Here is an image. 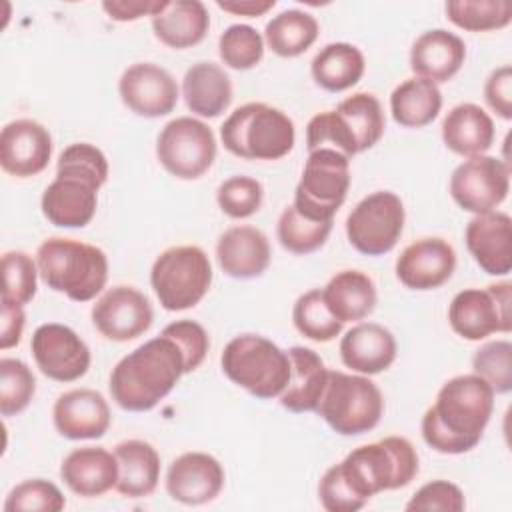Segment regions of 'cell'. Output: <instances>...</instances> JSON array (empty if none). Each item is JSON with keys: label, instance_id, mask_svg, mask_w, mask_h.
I'll list each match as a JSON object with an SVG mask.
<instances>
[{"label": "cell", "instance_id": "6da1fadb", "mask_svg": "<svg viewBox=\"0 0 512 512\" xmlns=\"http://www.w3.org/2000/svg\"><path fill=\"white\" fill-rule=\"evenodd\" d=\"M418 474V454L404 436H386L354 448L328 468L318 484L320 504L328 512H356L374 494L408 486Z\"/></svg>", "mask_w": 512, "mask_h": 512}, {"label": "cell", "instance_id": "7a4b0ae2", "mask_svg": "<svg viewBox=\"0 0 512 512\" xmlns=\"http://www.w3.org/2000/svg\"><path fill=\"white\" fill-rule=\"evenodd\" d=\"M494 390L478 374H460L442 384L422 416V438L440 454L476 448L494 410Z\"/></svg>", "mask_w": 512, "mask_h": 512}, {"label": "cell", "instance_id": "3957f363", "mask_svg": "<svg viewBox=\"0 0 512 512\" xmlns=\"http://www.w3.org/2000/svg\"><path fill=\"white\" fill-rule=\"evenodd\" d=\"M108 180L104 152L88 142L64 148L56 162V178L46 186L40 208L58 228H84L96 214L98 190Z\"/></svg>", "mask_w": 512, "mask_h": 512}, {"label": "cell", "instance_id": "277c9868", "mask_svg": "<svg viewBox=\"0 0 512 512\" xmlns=\"http://www.w3.org/2000/svg\"><path fill=\"white\" fill-rule=\"evenodd\" d=\"M182 374V350L160 334L118 360L110 372V396L122 410L148 412L172 392Z\"/></svg>", "mask_w": 512, "mask_h": 512}, {"label": "cell", "instance_id": "5b68a950", "mask_svg": "<svg viewBox=\"0 0 512 512\" xmlns=\"http://www.w3.org/2000/svg\"><path fill=\"white\" fill-rule=\"evenodd\" d=\"M42 282L74 302H88L102 292L108 280V258L98 246L52 236L36 250Z\"/></svg>", "mask_w": 512, "mask_h": 512}, {"label": "cell", "instance_id": "8992f818", "mask_svg": "<svg viewBox=\"0 0 512 512\" xmlns=\"http://www.w3.org/2000/svg\"><path fill=\"white\" fill-rule=\"evenodd\" d=\"M386 128L380 100L370 92H356L344 98L334 110L318 112L306 126L308 150L330 148L352 158L380 142Z\"/></svg>", "mask_w": 512, "mask_h": 512}, {"label": "cell", "instance_id": "52a82bcc", "mask_svg": "<svg viewBox=\"0 0 512 512\" xmlns=\"http://www.w3.org/2000/svg\"><path fill=\"white\" fill-rule=\"evenodd\" d=\"M224 148L244 160H280L296 142L294 122L282 110L248 102L238 106L220 126Z\"/></svg>", "mask_w": 512, "mask_h": 512}, {"label": "cell", "instance_id": "ba28073f", "mask_svg": "<svg viewBox=\"0 0 512 512\" xmlns=\"http://www.w3.org/2000/svg\"><path fill=\"white\" fill-rule=\"evenodd\" d=\"M220 366L230 382L260 400L280 396L290 378L288 352L260 334L234 336L224 346Z\"/></svg>", "mask_w": 512, "mask_h": 512}, {"label": "cell", "instance_id": "9c48e42d", "mask_svg": "<svg viewBox=\"0 0 512 512\" xmlns=\"http://www.w3.org/2000/svg\"><path fill=\"white\" fill-rule=\"evenodd\" d=\"M316 412L336 434L360 436L380 422L384 398L368 376L328 370V382Z\"/></svg>", "mask_w": 512, "mask_h": 512}, {"label": "cell", "instance_id": "30bf717a", "mask_svg": "<svg viewBox=\"0 0 512 512\" xmlns=\"http://www.w3.org/2000/svg\"><path fill=\"white\" fill-rule=\"evenodd\" d=\"M150 284L162 308L170 312L194 308L212 284L208 254L194 244L166 248L152 264Z\"/></svg>", "mask_w": 512, "mask_h": 512}, {"label": "cell", "instance_id": "8fae6325", "mask_svg": "<svg viewBox=\"0 0 512 512\" xmlns=\"http://www.w3.org/2000/svg\"><path fill=\"white\" fill-rule=\"evenodd\" d=\"M350 188V158L334 148L310 152L294 192V208L312 220H334Z\"/></svg>", "mask_w": 512, "mask_h": 512}, {"label": "cell", "instance_id": "7c38bea8", "mask_svg": "<svg viewBox=\"0 0 512 512\" xmlns=\"http://www.w3.org/2000/svg\"><path fill=\"white\" fill-rule=\"evenodd\" d=\"M156 158L168 174L180 180H196L214 164V132L198 118H174L158 134Z\"/></svg>", "mask_w": 512, "mask_h": 512}, {"label": "cell", "instance_id": "4fadbf2b", "mask_svg": "<svg viewBox=\"0 0 512 512\" xmlns=\"http://www.w3.org/2000/svg\"><path fill=\"white\" fill-rule=\"evenodd\" d=\"M404 204L398 194L378 190L362 198L346 218L348 242L366 256L388 254L404 230Z\"/></svg>", "mask_w": 512, "mask_h": 512}, {"label": "cell", "instance_id": "5bb4252c", "mask_svg": "<svg viewBox=\"0 0 512 512\" xmlns=\"http://www.w3.org/2000/svg\"><path fill=\"white\" fill-rule=\"evenodd\" d=\"M512 284L498 282L486 288H466L448 306L450 328L464 340L478 342L494 332L512 328Z\"/></svg>", "mask_w": 512, "mask_h": 512}, {"label": "cell", "instance_id": "9a60e30c", "mask_svg": "<svg viewBox=\"0 0 512 512\" xmlns=\"http://www.w3.org/2000/svg\"><path fill=\"white\" fill-rule=\"evenodd\" d=\"M510 190V166L496 156H472L450 176V196L466 212L486 214L500 206Z\"/></svg>", "mask_w": 512, "mask_h": 512}, {"label": "cell", "instance_id": "2e32d148", "mask_svg": "<svg viewBox=\"0 0 512 512\" xmlns=\"http://www.w3.org/2000/svg\"><path fill=\"white\" fill-rule=\"evenodd\" d=\"M36 366L56 382H74L90 368V348L70 328L58 322L40 324L30 340Z\"/></svg>", "mask_w": 512, "mask_h": 512}, {"label": "cell", "instance_id": "e0dca14e", "mask_svg": "<svg viewBox=\"0 0 512 512\" xmlns=\"http://www.w3.org/2000/svg\"><path fill=\"white\" fill-rule=\"evenodd\" d=\"M92 324L114 342H128L152 326L150 300L134 286H112L92 306Z\"/></svg>", "mask_w": 512, "mask_h": 512}, {"label": "cell", "instance_id": "ac0fdd59", "mask_svg": "<svg viewBox=\"0 0 512 512\" xmlns=\"http://www.w3.org/2000/svg\"><path fill=\"white\" fill-rule=\"evenodd\" d=\"M118 92L124 106L144 118L170 114L180 96L174 76L154 62H136L128 66L120 76Z\"/></svg>", "mask_w": 512, "mask_h": 512}, {"label": "cell", "instance_id": "d6986e66", "mask_svg": "<svg viewBox=\"0 0 512 512\" xmlns=\"http://www.w3.org/2000/svg\"><path fill=\"white\" fill-rule=\"evenodd\" d=\"M52 156V136L46 126L30 118L8 122L0 132V166L16 178L40 174Z\"/></svg>", "mask_w": 512, "mask_h": 512}, {"label": "cell", "instance_id": "ffe728a7", "mask_svg": "<svg viewBox=\"0 0 512 512\" xmlns=\"http://www.w3.org/2000/svg\"><path fill=\"white\" fill-rule=\"evenodd\" d=\"M456 268L452 244L438 236H426L408 244L396 260V276L410 290H434L448 282Z\"/></svg>", "mask_w": 512, "mask_h": 512}, {"label": "cell", "instance_id": "44dd1931", "mask_svg": "<svg viewBox=\"0 0 512 512\" xmlns=\"http://www.w3.org/2000/svg\"><path fill=\"white\" fill-rule=\"evenodd\" d=\"M224 488L222 464L206 452H184L166 472V492L186 506L212 502Z\"/></svg>", "mask_w": 512, "mask_h": 512}, {"label": "cell", "instance_id": "7402d4cb", "mask_svg": "<svg viewBox=\"0 0 512 512\" xmlns=\"http://www.w3.org/2000/svg\"><path fill=\"white\" fill-rule=\"evenodd\" d=\"M52 420L58 434L68 440H96L108 432L112 416L98 390L74 388L56 398Z\"/></svg>", "mask_w": 512, "mask_h": 512}, {"label": "cell", "instance_id": "603a6c76", "mask_svg": "<svg viewBox=\"0 0 512 512\" xmlns=\"http://www.w3.org/2000/svg\"><path fill=\"white\" fill-rule=\"evenodd\" d=\"M466 246L474 262L490 276L512 270V220L506 212H486L466 224Z\"/></svg>", "mask_w": 512, "mask_h": 512}, {"label": "cell", "instance_id": "cb8c5ba5", "mask_svg": "<svg viewBox=\"0 0 512 512\" xmlns=\"http://www.w3.org/2000/svg\"><path fill=\"white\" fill-rule=\"evenodd\" d=\"M216 260L230 278H258L270 264V242L256 226H232L218 238Z\"/></svg>", "mask_w": 512, "mask_h": 512}, {"label": "cell", "instance_id": "d4e9b609", "mask_svg": "<svg viewBox=\"0 0 512 512\" xmlns=\"http://www.w3.org/2000/svg\"><path fill=\"white\" fill-rule=\"evenodd\" d=\"M60 478L82 498H96L116 486L118 462L102 446H82L68 452L60 464Z\"/></svg>", "mask_w": 512, "mask_h": 512}, {"label": "cell", "instance_id": "484cf974", "mask_svg": "<svg viewBox=\"0 0 512 512\" xmlns=\"http://www.w3.org/2000/svg\"><path fill=\"white\" fill-rule=\"evenodd\" d=\"M466 60V44L454 32L444 28L426 30L410 48V68L418 78L434 84L448 82Z\"/></svg>", "mask_w": 512, "mask_h": 512}, {"label": "cell", "instance_id": "4316f807", "mask_svg": "<svg viewBox=\"0 0 512 512\" xmlns=\"http://www.w3.org/2000/svg\"><path fill=\"white\" fill-rule=\"evenodd\" d=\"M340 358L352 372L364 376L380 374L396 358V338L376 322L356 324L340 340Z\"/></svg>", "mask_w": 512, "mask_h": 512}, {"label": "cell", "instance_id": "83f0119b", "mask_svg": "<svg viewBox=\"0 0 512 512\" xmlns=\"http://www.w3.org/2000/svg\"><path fill=\"white\" fill-rule=\"evenodd\" d=\"M286 352L290 358V378L278 396L280 404L294 414L316 412L328 382V368L312 348L292 346Z\"/></svg>", "mask_w": 512, "mask_h": 512}, {"label": "cell", "instance_id": "f1b7e54d", "mask_svg": "<svg viewBox=\"0 0 512 512\" xmlns=\"http://www.w3.org/2000/svg\"><path fill=\"white\" fill-rule=\"evenodd\" d=\"M210 28V16L200 0L164 2L162 10L152 16L154 36L176 50L196 46Z\"/></svg>", "mask_w": 512, "mask_h": 512}, {"label": "cell", "instance_id": "f546056e", "mask_svg": "<svg viewBox=\"0 0 512 512\" xmlns=\"http://www.w3.org/2000/svg\"><path fill=\"white\" fill-rule=\"evenodd\" d=\"M442 140L458 156H480L494 142V122L478 104L462 102L444 116Z\"/></svg>", "mask_w": 512, "mask_h": 512}, {"label": "cell", "instance_id": "4dcf8cb0", "mask_svg": "<svg viewBox=\"0 0 512 512\" xmlns=\"http://www.w3.org/2000/svg\"><path fill=\"white\" fill-rule=\"evenodd\" d=\"M118 462L116 490L126 498L150 496L160 480V456L150 442L132 438L114 446Z\"/></svg>", "mask_w": 512, "mask_h": 512}, {"label": "cell", "instance_id": "1f68e13d", "mask_svg": "<svg viewBox=\"0 0 512 512\" xmlns=\"http://www.w3.org/2000/svg\"><path fill=\"white\" fill-rule=\"evenodd\" d=\"M182 96L190 112L216 118L232 102L230 76L214 62H196L182 78Z\"/></svg>", "mask_w": 512, "mask_h": 512}, {"label": "cell", "instance_id": "d6a6232c", "mask_svg": "<svg viewBox=\"0 0 512 512\" xmlns=\"http://www.w3.org/2000/svg\"><path fill=\"white\" fill-rule=\"evenodd\" d=\"M322 298L342 324L366 318L378 300L374 280L362 270L336 272L322 288Z\"/></svg>", "mask_w": 512, "mask_h": 512}, {"label": "cell", "instance_id": "836d02e7", "mask_svg": "<svg viewBox=\"0 0 512 512\" xmlns=\"http://www.w3.org/2000/svg\"><path fill=\"white\" fill-rule=\"evenodd\" d=\"M366 68L360 48L348 42H330L312 58L314 82L328 92H342L358 84Z\"/></svg>", "mask_w": 512, "mask_h": 512}, {"label": "cell", "instance_id": "e575fe53", "mask_svg": "<svg viewBox=\"0 0 512 512\" xmlns=\"http://www.w3.org/2000/svg\"><path fill=\"white\" fill-rule=\"evenodd\" d=\"M442 108L438 84L426 78H408L390 94V112L396 124L404 128H422L430 124Z\"/></svg>", "mask_w": 512, "mask_h": 512}, {"label": "cell", "instance_id": "d590c367", "mask_svg": "<svg viewBox=\"0 0 512 512\" xmlns=\"http://www.w3.org/2000/svg\"><path fill=\"white\" fill-rule=\"evenodd\" d=\"M318 22L312 14L290 8L276 14L264 28L268 48L282 58H296L304 54L318 38Z\"/></svg>", "mask_w": 512, "mask_h": 512}, {"label": "cell", "instance_id": "8d00e7d4", "mask_svg": "<svg viewBox=\"0 0 512 512\" xmlns=\"http://www.w3.org/2000/svg\"><path fill=\"white\" fill-rule=\"evenodd\" d=\"M332 224L334 220H312L290 204L278 218L276 236L284 250L292 254H310L324 246L332 232Z\"/></svg>", "mask_w": 512, "mask_h": 512}, {"label": "cell", "instance_id": "74e56055", "mask_svg": "<svg viewBox=\"0 0 512 512\" xmlns=\"http://www.w3.org/2000/svg\"><path fill=\"white\" fill-rule=\"evenodd\" d=\"M444 10L454 26L468 32L500 30L512 20V4L506 0H450Z\"/></svg>", "mask_w": 512, "mask_h": 512}, {"label": "cell", "instance_id": "f35d334b", "mask_svg": "<svg viewBox=\"0 0 512 512\" xmlns=\"http://www.w3.org/2000/svg\"><path fill=\"white\" fill-rule=\"evenodd\" d=\"M292 322L296 330L314 342H330L342 332V322L328 310L322 290L314 288L298 296L292 308Z\"/></svg>", "mask_w": 512, "mask_h": 512}, {"label": "cell", "instance_id": "ab89813d", "mask_svg": "<svg viewBox=\"0 0 512 512\" xmlns=\"http://www.w3.org/2000/svg\"><path fill=\"white\" fill-rule=\"evenodd\" d=\"M36 394V378L26 362L18 358L0 360V412L14 416L28 408Z\"/></svg>", "mask_w": 512, "mask_h": 512}, {"label": "cell", "instance_id": "60d3db41", "mask_svg": "<svg viewBox=\"0 0 512 512\" xmlns=\"http://www.w3.org/2000/svg\"><path fill=\"white\" fill-rule=\"evenodd\" d=\"M218 52L228 68L250 70L264 56V38L248 24H232L220 34Z\"/></svg>", "mask_w": 512, "mask_h": 512}, {"label": "cell", "instance_id": "b9f144b4", "mask_svg": "<svg viewBox=\"0 0 512 512\" xmlns=\"http://www.w3.org/2000/svg\"><path fill=\"white\" fill-rule=\"evenodd\" d=\"M472 370L498 394L512 388V344L508 340H492L480 346L472 356Z\"/></svg>", "mask_w": 512, "mask_h": 512}, {"label": "cell", "instance_id": "7bdbcfd3", "mask_svg": "<svg viewBox=\"0 0 512 512\" xmlns=\"http://www.w3.org/2000/svg\"><path fill=\"white\" fill-rule=\"evenodd\" d=\"M66 506V498L54 482L44 478H32L16 484L6 496V512H60Z\"/></svg>", "mask_w": 512, "mask_h": 512}, {"label": "cell", "instance_id": "ee69618b", "mask_svg": "<svg viewBox=\"0 0 512 512\" xmlns=\"http://www.w3.org/2000/svg\"><path fill=\"white\" fill-rule=\"evenodd\" d=\"M2 298L28 304L32 302L36 294V282H38V264L32 260L30 254L22 250H10L2 256Z\"/></svg>", "mask_w": 512, "mask_h": 512}, {"label": "cell", "instance_id": "f6af8a7d", "mask_svg": "<svg viewBox=\"0 0 512 512\" xmlns=\"http://www.w3.org/2000/svg\"><path fill=\"white\" fill-rule=\"evenodd\" d=\"M264 188L252 176H230L216 190V202L220 210L230 218H248L262 206Z\"/></svg>", "mask_w": 512, "mask_h": 512}, {"label": "cell", "instance_id": "bcb514c9", "mask_svg": "<svg viewBox=\"0 0 512 512\" xmlns=\"http://www.w3.org/2000/svg\"><path fill=\"white\" fill-rule=\"evenodd\" d=\"M168 338H172L178 348L184 354V372H194L206 358L208 348H210V338L208 332L204 330L202 324L194 320H176L160 332Z\"/></svg>", "mask_w": 512, "mask_h": 512}, {"label": "cell", "instance_id": "7dc6e473", "mask_svg": "<svg viewBox=\"0 0 512 512\" xmlns=\"http://www.w3.org/2000/svg\"><path fill=\"white\" fill-rule=\"evenodd\" d=\"M464 508H466V500L462 490L448 480H432L424 484L414 492V496L406 504L408 512H430V510L460 512Z\"/></svg>", "mask_w": 512, "mask_h": 512}, {"label": "cell", "instance_id": "c3c4849f", "mask_svg": "<svg viewBox=\"0 0 512 512\" xmlns=\"http://www.w3.org/2000/svg\"><path fill=\"white\" fill-rule=\"evenodd\" d=\"M484 100L500 118H512V68L508 64L496 68L486 78Z\"/></svg>", "mask_w": 512, "mask_h": 512}, {"label": "cell", "instance_id": "681fc988", "mask_svg": "<svg viewBox=\"0 0 512 512\" xmlns=\"http://www.w3.org/2000/svg\"><path fill=\"white\" fill-rule=\"evenodd\" d=\"M24 324H26L24 306L2 298V322H0V348L2 350H8L20 342Z\"/></svg>", "mask_w": 512, "mask_h": 512}, {"label": "cell", "instance_id": "f907efd6", "mask_svg": "<svg viewBox=\"0 0 512 512\" xmlns=\"http://www.w3.org/2000/svg\"><path fill=\"white\" fill-rule=\"evenodd\" d=\"M164 6V2L158 0H128V2H102L104 12L118 22H132L138 20L142 16H154L156 12H160Z\"/></svg>", "mask_w": 512, "mask_h": 512}, {"label": "cell", "instance_id": "816d5d0a", "mask_svg": "<svg viewBox=\"0 0 512 512\" xmlns=\"http://www.w3.org/2000/svg\"><path fill=\"white\" fill-rule=\"evenodd\" d=\"M216 6L224 12L236 14V16H248V18H256L266 14L268 10H272L276 6L274 0H218Z\"/></svg>", "mask_w": 512, "mask_h": 512}]
</instances>
